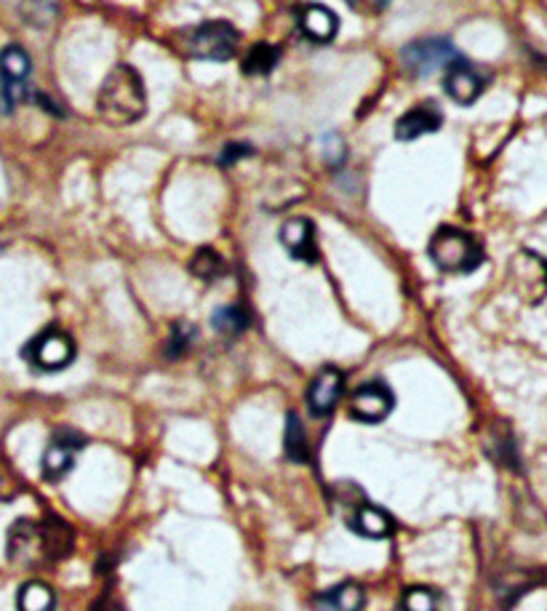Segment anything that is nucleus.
I'll return each mask as SVG.
<instances>
[{
    "label": "nucleus",
    "instance_id": "f257e3e1",
    "mask_svg": "<svg viewBox=\"0 0 547 611\" xmlns=\"http://www.w3.org/2000/svg\"><path fill=\"white\" fill-rule=\"evenodd\" d=\"M73 547V534L60 518H49L43 524L35 521H17L9 532V561L17 566H33L46 561H60Z\"/></svg>",
    "mask_w": 547,
    "mask_h": 611
},
{
    "label": "nucleus",
    "instance_id": "f03ea898",
    "mask_svg": "<svg viewBox=\"0 0 547 611\" xmlns=\"http://www.w3.org/2000/svg\"><path fill=\"white\" fill-rule=\"evenodd\" d=\"M97 112L110 126H131L148 112V92L142 75L131 65L110 69L97 94Z\"/></svg>",
    "mask_w": 547,
    "mask_h": 611
},
{
    "label": "nucleus",
    "instance_id": "7ed1b4c3",
    "mask_svg": "<svg viewBox=\"0 0 547 611\" xmlns=\"http://www.w3.org/2000/svg\"><path fill=\"white\" fill-rule=\"evenodd\" d=\"M428 257L441 272L464 276V272L479 270L483 262V248L473 235L460 231V227H438L428 244Z\"/></svg>",
    "mask_w": 547,
    "mask_h": 611
},
{
    "label": "nucleus",
    "instance_id": "20e7f679",
    "mask_svg": "<svg viewBox=\"0 0 547 611\" xmlns=\"http://www.w3.org/2000/svg\"><path fill=\"white\" fill-rule=\"evenodd\" d=\"M238 30L230 22H203L187 35V54L203 62H227L238 51Z\"/></svg>",
    "mask_w": 547,
    "mask_h": 611
},
{
    "label": "nucleus",
    "instance_id": "39448f33",
    "mask_svg": "<svg viewBox=\"0 0 547 611\" xmlns=\"http://www.w3.org/2000/svg\"><path fill=\"white\" fill-rule=\"evenodd\" d=\"M457 60H460V54L449 37H422V41L409 43L400 51V65L415 78H428L438 69H447Z\"/></svg>",
    "mask_w": 547,
    "mask_h": 611
},
{
    "label": "nucleus",
    "instance_id": "423d86ee",
    "mask_svg": "<svg viewBox=\"0 0 547 611\" xmlns=\"http://www.w3.org/2000/svg\"><path fill=\"white\" fill-rule=\"evenodd\" d=\"M30 69H33V62L22 46L11 43L0 51V97H3L6 112H14L28 99Z\"/></svg>",
    "mask_w": 547,
    "mask_h": 611
},
{
    "label": "nucleus",
    "instance_id": "0eeeda50",
    "mask_svg": "<svg viewBox=\"0 0 547 611\" xmlns=\"http://www.w3.org/2000/svg\"><path fill=\"white\" fill-rule=\"evenodd\" d=\"M24 358L30 361V366L41 368V372H62V368L73 364L75 342L69 340L65 331L49 329L24 347Z\"/></svg>",
    "mask_w": 547,
    "mask_h": 611
},
{
    "label": "nucleus",
    "instance_id": "6e6552de",
    "mask_svg": "<svg viewBox=\"0 0 547 611\" xmlns=\"http://www.w3.org/2000/svg\"><path fill=\"white\" fill-rule=\"evenodd\" d=\"M86 447V436H81L78 430L62 428L54 432L51 443L43 451V479L46 481H62L73 470L75 457L81 454Z\"/></svg>",
    "mask_w": 547,
    "mask_h": 611
},
{
    "label": "nucleus",
    "instance_id": "1a4fd4ad",
    "mask_svg": "<svg viewBox=\"0 0 547 611\" xmlns=\"http://www.w3.org/2000/svg\"><path fill=\"white\" fill-rule=\"evenodd\" d=\"M511 281L524 302L539 304L547 297V262L539 254L521 251L511 262Z\"/></svg>",
    "mask_w": 547,
    "mask_h": 611
},
{
    "label": "nucleus",
    "instance_id": "9d476101",
    "mask_svg": "<svg viewBox=\"0 0 547 611\" xmlns=\"http://www.w3.org/2000/svg\"><path fill=\"white\" fill-rule=\"evenodd\" d=\"M396 409V396H393L390 385H385L382 379H372L366 385H361L358 390L350 398V411L355 419L366 425H377L382 419L390 417V411Z\"/></svg>",
    "mask_w": 547,
    "mask_h": 611
},
{
    "label": "nucleus",
    "instance_id": "9b49d317",
    "mask_svg": "<svg viewBox=\"0 0 547 611\" xmlns=\"http://www.w3.org/2000/svg\"><path fill=\"white\" fill-rule=\"evenodd\" d=\"M486 86L489 75L481 67H475L473 62L462 60V56L443 69V88L457 105H473L486 92Z\"/></svg>",
    "mask_w": 547,
    "mask_h": 611
},
{
    "label": "nucleus",
    "instance_id": "f8f14e48",
    "mask_svg": "<svg viewBox=\"0 0 547 611\" xmlns=\"http://www.w3.org/2000/svg\"><path fill=\"white\" fill-rule=\"evenodd\" d=\"M342 393H345V374L336 366H323L310 382L308 390V409L313 417H329L340 404Z\"/></svg>",
    "mask_w": 547,
    "mask_h": 611
},
{
    "label": "nucleus",
    "instance_id": "ddd939ff",
    "mask_svg": "<svg viewBox=\"0 0 547 611\" xmlns=\"http://www.w3.org/2000/svg\"><path fill=\"white\" fill-rule=\"evenodd\" d=\"M443 126V112L436 101H419L409 112L398 118L396 124V139L400 142H415V139L425 137V133H436Z\"/></svg>",
    "mask_w": 547,
    "mask_h": 611
},
{
    "label": "nucleus",
    "instance_id": "4468645a",
    "mask_svg": "<svg viewBox=\"0 0 547 611\" xmlns=\"http://www.w3.org/2000/svg\"><path fill=\"white\" fill-rule=\"evenodd\" d=\"M281 244L289 248V254L299 262L313 265L318 262V240L315 225L308 216H294L281 227Z\"/></svg>",
    "mask_w": 547,
    "mask_h": 611
},
{
    "label": "nucleus",
    "instance_id": "2eb2a0df",
    "mask_svg": "<svg viewBox=\"0 0 547 611\" xmlns=\"http://www.w3.org/2000/svg\"><path fill=\"white\" fill-rule=\"evenodd\" d=\"M347 526L366 539H387L396 532L393 515L377 505H368V502L353 507V513L347 515Z\"/></svg>",
    "mask_w": 547,
    "mask_h": 611
},
{
    "label": "nucleus",
    "instance_id": "dca6fc26",
    "mask_svg": "<svg viewBox=\"0 0 547 611\" xmlns=\"http://www.w3.org/2000/svg\"><path fill=\"white\" fill-rule=\"evenodd\" d=\"M299 30L313 43H332L340 33V17L329 6H304L299 11Z\"/></svg>",
    "mask_w": 547,
    "mask_h": 611
},
{
    "label": "nucleus",
    "instance_id": "f3484780",
    "mask_svg": "<svg viewBox=\"0 0 547 611\" xmlns=\"http://www.w3.org/2000/svg\"><path fill=\"white\" fill-rule=\"evenodd\" d=\"M366 593L358 582H342L326 593L315 596V611H361Z\"/></svg>",
    "mask_w": 547,
    "mask_h": 611
},
{
    "label": "nucleus",
    "instance_id": "a211bd4d",
    "mask_svg": "<svg viewBox=\"0 0 547 611\" xmlns=\"http://www.w3.org/2000/svg\"><path fill=\"white\" fill-rule=\"evenodd\" d=\"M190 272L203 283H216L225 278L227 265L222 259V254L214 251V248H199L195 257L190 259Z\"/></svg>",
    "mask_w": 547,
    "mask_h": 611
},
{
    "label": "nucleus",
    "instance_id": "6ab92c4d",
    "mask_svg": "<svg viewBox=\"0 0 547 611\" xmlns=\"http://www.w3.org/2000/svg\"><path fill=\"white\" fill-rule=\"evenodd\" d=\"M56 596L46 582H28L22 585L17 596V609L19 611H54Z\"/></svg>",
    "mask_w": 547,
    "mask_h": 611
},
{
    "label": "nucleus",
    "instance_id": "aec40b11",
    "mask_svg": "<svg viewBox=\"0 0 547 611\" xmlns=\"http://www.w3.org/2000/svg\"><path fill=\"white\" fill-rule=\"evenodd\" d=\"M281 60V49L272 46V43H257L244 60V73L246 75H267L278 67Z\"/></svg>",
    "mask_w": 547,
    "mask_h": 611
},
{
    "label": "nucleus",
    "instance_id": "412c9836",
    "mask_svg": "<svg viewBox=\"0 0 547 611\" xmlns=\"http://www.w3.org/2000/svg\"><path fill=\"white\" fill-rule=\"evenodd\" d=\"M249 310L244 304H227V308H219L214 313V329L225 336H235L240 331L249 329Z\"/></svg>",
    "mask_w": 547,
    "mask_h": 611
},
{
    "label": "nucleus",
    "instance_id": "4be33fe9",
    "mask_svg": "<svg viewBox=\"0 0 547 611\" xmlns=\"http://www.w3.org/2000/svg\"><path fill=\"white\" fill-rule=\"evenodd\" d=\"M286 454H289L291 462H308L310 460V447L308 436H304L302 422L294 411L286 419Z\"/></svg>",
    "mask_w": 547,
    "mask_h": 611
},
{
    "label": "nucleus",
    "instance_id": "5701e85b",
    "mask_svg": "<svg viewBox=\"0 0 547 611\" xmlns=\"http://www.w3.org/2000/svg\"><path fill=\"white\" fill-rule=\"evenodd\" d=\"M400 611H441V598L436 590L415 585L400 598Z\"/></svg>",
    "mask_w": 547,
    "mask_h": 611
},
{
    "label": "nucleus",
    "instance_id": "b1692460",
    "mask_svg": "<svg viewBox=\"0 0 547 611\" xmlns=\"http://www.w3.org/2000/svg\"><path fill=\"white\" fill-rule=\"evenodd\" d=\"M193 336H195V326H190V323H174L171 326V334L167 340V358H182L184 353H187L190 345H193Z\"/></svg>",
    "mask_w": 547,
    "mask_h": 611
},
{
    "label": "nucleus",
    "instance_id": "393cba45",
    "mask_svg": "<svg viewBox=\"0 0 547 611\" xmlns=\"http://www.w3.org/2000/svg\"><path fill=\"white\" fill-rule=\"evenodd\" d=\"M254 156V148H249V144H227L225 152H222V165H233L235 161H240V158H249Z\"/></svg>",
    "mask_w": 547,
    "mask_h": 611
}]
</instances>
